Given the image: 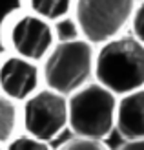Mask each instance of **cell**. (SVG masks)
Wrapping results in <instances>:
<instances>
[{
	"label": "cell",
	"instance_id": "obj_1",
	"mask_svg": "<svg viewBox=\"0 0 144 150\" xmlns=\"http://www.w3.org/2000/svg\"><path fill=\"white\" fill-rule=\"evenodd\" d=\"M95 81L119 97L144 88V42L133 33H122L98 44Z\"/></svg>",
	"mask_w": 144,
	"mask_h": 150
},
{
	"label": "cell",
	"instance_id": "obj_2",
	"mask_svg": "<svg viewBox=\"0 0 144 150\" xmlns=\"http://www.w3.org/2000/svg\"><path fill=\"white\" fill-rule=\"evenodd\" d=\"M97 46L88 39L57 42L40 62L44 84L64 95H71L95 81Z\"/></svg>",
	"mask_w": 144,
	"mask_h": 150
},
{
	"label": "cell",
	"instance_id": "obj_3",
	"mask_svg": "<svg viewBox=\"0 0 144 150\" xmlns=\"http://www.w3.org/2000/svg\"><path fill=\"white\" fill-rule=\"evenodd\" d=\"M70 99V130L73 136L106 141L117 130L119 95L98 81H91Z\"/></svg>",
	"mask_w": 144,
	"mask_h": 150
},
{
	"label": "cell",
	"instance_id": "obj_4",
	"mask_svg": "<svg viewBox=\"0 0 144 150\" xmlns=\"http://www.w3.org/2000/svg\"><path fill=\"white\" fill-rule=\"evenodd\" d=\"M0 35L7 51L31 59L35 62H42L57 44L53 22L26 7L13 11L4 20Z\"/></svg>",
	"mask_w": 144,
	"mask_h": 150
},
{
	"label": "cell",
	"instance_id": "obj_5",
	"mask_svg": "<svg viewBox=\"0 0 144 150\" xmlns=\"http://www.w3.org/2000/svg\"><path fill=\"white\" fill-rule=\"evenodd\" d=\"M137 0H75V17L82 35L95 46L122 35L131 26Z\"/></svg>",
	"mask_w": 144,
	"mask_h": 150
},
{
	"label": "cell",
	"instance_id": "obj_6",
	"mask_svg": "<svg viewBox=\"0 0 144 150\" xmlns=\"http://www.w3.org/2000/svg\"><path fill=\"white\" fill-rule=\"evenodd\" d=\"M22 132L44 141H55L70 128V99L44 84L40 90L20 103Z\"/></svg>",
	"mask_w": 144,
	"mask_h": 150
},
{
	"label": "cell",
	"instance_id": "obj_7",
	"mask_svg": "<svg viewBox=\"0 0 144 150\" xmlns=\"http://www.w3.org/2000/svg\"><path fill=\"white\" fill-rule=\"evenodd\" d=\"M42 86L44 77L40 62L11 51L0 55V93L22 103Z\"/></svg>",
	"mask_w": 144,
	"mask_h": 150
},
{
	"label": "cell",
	"instance_id": "obj_8",
	"mask_svg": "<svg viewBox=\"0 0 144 150\" xmlns=\"http://www.w3.org/2000/svg\"><path fill=\"white\" fill-rule=\"evenodd\" d=\"M115 132L122 141L144 139V88L119 97Z\"/></svg>",
	"mask_w": 144,
	"mask_h": 150
},
{
	"label": "cell",
	"instance_id": "obj_9",
	"mask_svg": "<svg viewBox=\"0 0 144 150\" xmlns=\"http://www.w3.org/2000/svg\"><path fill=\"white\" fill-rule=\"evenodd\" d=\"M22 134V106L18 101L0 93V145H7Z\"/></svg>",
	"mask_w": 144,
	"mask_h": 150
},
{
	"label": "cell",
	"instance_id": "obj_10",
	"mask_svg": "<svg viewBox=\"0 0 144 150\" xmlns=\"http://www.w3.org/2000/svg\"><path fill=\"white\" fill-rule=\"evenodd\" d=\"M24 7L40 17L55 22L73 13L75 0H24Z\"/></svg>",
	"mask_w": 144,
	"mask_h": 150
},
{
	"label": "cell",
	"instance_id": "obj_11",
	"mask_svg": "<svg viewBox=\"0 0 144 150\" xmlns=\"http://www.w3.org/2000/svg\"><path fill=\"white\" fill-rule=\"evenodd\" d=\"M53 31H55L57 42H71V40L84 39L82 28L79 24L77 17H75V13H70V15H66V17L55 20L53 22Z\"/></svg>",
	"mask_w": 144,
	"mask_h": 150
},
{
	"label": "cell",
	"instance_id": "obj_12",
	"mask_svg": "<svg viewBox=\"0 0 144 150\" xmlns=\"http://www.w3.org/2000/svg\"><path fill=\"white\" fill-rule=\"evenodd\" d=\"M6 150H55V148L51 146L49 141L33 137V136H29V134L22 132L6 145Z\"/></svg>",
	"mask_w": 144,
	"mask_h": 150
},
{
	"label": "cell",
	"instance_id": "obj_13",
	"mask_svg": "<svg viewBox=\"0 0 144 150\" xmlns=\"http://www.w3.org/2000/svg\"><path fill=\"white\" fill-rule=\"evenodd\" d=\"M55 150H111V148L106 145V141H102V139L73 136L71 139L64 141V143Z\"/></svg>",
	"mask_w": 144,
	"mask_h": 150
},
{
	"label": "cell",
	"instance_id": "obj_14",
	"mask_svg": "<svg viewBox=\"0 0 144 150\" xmlns=\"http://www.w3.org/2000/svg\"><path fill=\"white\" fill-rule=\"evenodd\" d=\"M131 33L137 37L140 42H144V0L137 4L133 13V20H131Z\"/></svg>",
	"mask_w": 144,
	"mask_h": 150
},
{
	"label": "cell",
	"instance_id": "obj_15",
	"mask_svg": "<svg viewBox=\"0 0 144 150\" xmlns=\"http://www.w3.org/2000/svg\"><path fill=\"white\" fill-rule=\"evenodd\" d=\"M115 150H144V139H131V141H122Z\"/></svg>",
	"mask_w": 144,
	"mask_h": 150
},
{
	"label": "cell",
	"instance_id": "obj_16",
	"mask_svg": "<svg viewBox=\"0 0 144 150\" xmlns=\"http://www.w3.org/2000/svg\"><path fill=\"white\" fill-rule=\"evenodd\" d=\"M0 150H6V145H0Z\"/></svg>",
	"mask_w": 144,
	"mask_h": 150
}]
</instances>
